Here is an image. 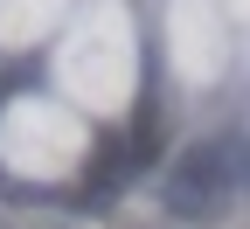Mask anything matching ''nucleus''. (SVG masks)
Returning <instances> with one entry per match:
<instances>
[{"instance_id": "1", "label": "nucleus", "mask_w": 250, "mask_h": 229, "mask_svg": "<svg viewBox=\"0 0 250 229\" xmlns=\"http://www.w3.org/2000/svg\"><path fill=\"white\" fill-rule=\"evenodd\" d=\"M223 202H229V153L223 146H195L167 181V208L188 215V222H208V215H223Z\"/></svg>"}]
</instances>
